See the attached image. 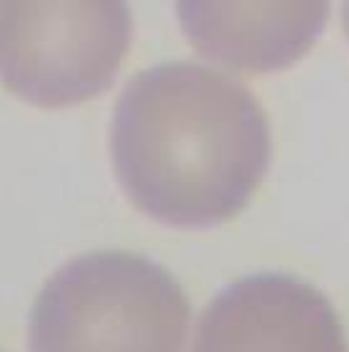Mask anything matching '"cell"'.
I'll use <instances>...</instances> for the list:
<instances>
[{
    "label": "cell",
    "instance_id": "cell-3",
    "mask_svg": "<svg viewBox=\"0 0 349 352\" xmlns=\"http://www.w3.org/2000/svg\"><path fill=\"white\" fill-rule=\"evenodd\" d=\"M131 11L115 0L0 3V82L38 107L85 101L112 85L131 44Z\"/></svg>",
    "mask_w": 349,
    "mask_h": 352
},
{
    "label": "cell",
    "instance_id": "cell-5",
    "mask_svg": "<svg viewBox=\"0 0 349 352\" xmlns=\"http://www.w3.org/2000/svg\"><path fill=\"white\" fill-rule=\"evenodd\" d=\"M191 44L232 69L273 72L295 63L319 38L328 3H177Z\"/></svg>",
    "mask_w": 349,
    "mask_h": 352
},
{
    "label": "cell",
    "instance_id": "cell-2",
    "mask_svg": "<svg viewBox=\"0 0 349 352\" xmlns=\"http://www.w3.org/2000/svg\"><path fill=\"white\" fill-rule=\"evenodd\" d=\"M188 298L161 265L90 252L55 270L30 322V352H185Z\"/></svg>",
    "mask_w": 349,
    "mask_h": 352
},
{
    "label": "cell",
    "instance_id": "cell-1",
    "mask_svg": "<svg viewBox=\"0 0 349 352\" xmlns=\"http://www.w3.org/2000/svg\"><path fill=\"white\" fill-rule=\"evenodd\" d=\"M112 162L126 197L172 227L240 213L270 164L257 96L216 69L172 60L128 80L112 115Z\"/></svg>",
    "mask_w": 349,
    "mask_h": 352
},
{
    "label": "cell",
    "instance_id": "cell-4",
    "mask_svg": "<svg viewBox=\"0 0 349 352\" xmlns=\"http://www.w3.org/2000/svg\"><path fill=\"white\" fill-rule=\"evenodd\" d=\"M194 352H349V342L319 289L286 273H257L205 306Z\"/></svg>",
    "mask_w": 349,
    "mask_h": 352
},
{
    "label": "cell",
    "instance_id": "cell-6",
    "mask_svg": "<svg viewBox=\"0 0 349 352\" xmlns=\"http://www.w3.org/2000/svg\"><path fill=\"white\" fill-rule=\"evenodd\" d=\"M344 25H347V33H349V6H347V11H344Z\"/></svg>",
    "mask_w": 349,
    "mask_h": 352
}]
</instances>
